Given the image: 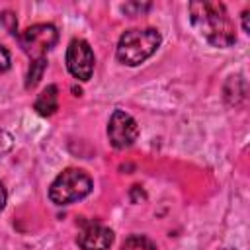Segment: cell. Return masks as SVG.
I'll return each instance as SVG.
<instances>
[{
  "mask_svg": "<svg viewBox=\"0 0 250 250\" xmlns=\"http://www.w3.org/2000/svg\"><path fill=\"white\" fill-rule=\"evenodd\" d=\"M188 12L193 29L213 47L227 49L236 43L234 23L223 2L195 0L188 4Z\"/></svg>",
  "mask_w": 250,
  "mask_h": 250,
  "instance_id": "obj_1",
  "label": "cell"
},
{
  "mask_svg": "<svg viewBox=\"0 0 250 250\" xmlns=\"http://www.w3.org/2000/svg\"><path fill=\"white\" fill-rule=\"evenodd\" d=\"M160 43H162V35L154 27L127 29L125 33H121L117 41L115 57L125 66H139L156 53Z\"/></svg>",
  "mask_w": 250,
  "mask_h": 250,
  "instance_id": "obj_2",
  "label": "cell"
},
{
  "mask_svg": "<svg viewBox=\"0 0 250 250\" xmlns=\"http://www.w3.org/2000/svg\"><path fill=\"white\" fill-rule=\"evenodd\" d=\"M94 188L92 178L80 168H66L62 170L49 186V199L55 205H70L86 195H90Z\"/></svg>",
  "mask_w": 250,
  "mask_h": 250,
  "instance_id": "obj_3",
  "label": "cell"
},
{
  "mask_svg": "<svg viewBox=\"0 0 250 250\" xmlns=\"http://www.w3.org/2000/svg\"><path fill=\"white\" fill-rule=\"evenodd\" d=\"M18 41L21 51L31 59L39 61L45 59V55L57 45L59 41V31L53 23H35L18 33Z\"/></svg>",
  "mask_w": 250,
  "mask_h": 250,
  "instance_id": "obj_4",
  "label": "cell"
},
{
  "mask_svg": "<svg viewBox=\"0 0 250 250\" xmlns=\"http://www.w3.org/2000/svg\"><path fill=\"white\" fill-rule=\"evenodd\" d=\"M64 61H66L68 72L76 80L88 82L92 78L96 57H94V51H92V47H90L88 41H84V39H72L68 43V47H66Z\"/></svg>",
  "mask_w": 250,
  "mask_h": 250,
  "instance_id": "obj_5",
  "label": "cell"
},
{
  "mask_svg": "<svg viewBox=\"0 0 250 250\" xmlns=\"http://www.w3.org/2000/svg\"><path fill=\"white\" fill-rule=\"evenodd\" d=\"M107 139L113 148L123 150L135 145L139 139V125L133 115L123 109H115L107 121Z\"/></svg>",
  "mask_w": 250,
  "mask_h": 250,
  "instance_id": "obj_6",
  "label": "cell"
},
{
  "mask_svg": "<svg viewBox=\"0 0 250 250\" xmlns=\"http://www.w3.org/2000/svg\"><path fill=\"white\" fill-rule=\"evenodd\" d=\"M115 234L109 227L102 223H88L76 236V244L82 250H109Z\"/></svg>",
  "mask_w": 250,
  "mask_h": 250,
  "instance_id": "obj_7",
  "label": "cell"
},
{
  "mask_svg": "<svg viewBox=\"0 0 250 250\" xmlns=\"http://www.w3.org/2000/svg\"><path fill=\"white\" fill-rule=\"evenodd\" d=\"M33 109H35L39 115H43V117L53 115V113L59 109V88H57L55 84H49V86L37 96V100H35V104H33Z\"/></svg>",
  "mask_w": 250,
  "mask_h": 250,
  "instance_id": "obj_8",
  "label": "cell"
},
{
  "mask_svg": "<svg viewBox=\"0 0 250 250\" xmlns=\"http://www.w3.org/2000/svg\"><path fill=\"white\" fill-rule=\"evenodd\" d=\"M121 250H156V244L145 234H131L125 238Z\"/></svg>",
  "mask_w": 250,
  "mask_h": 250,
  "instance_id": "obj_9",
  "label": "cell"
},
{
  "mask_svg": "<svg viewBox=\"0 0 250 250\" xmlns=\"http://www.w3.org/2000/svg\"><path fill=\"white\" fill-rule=\"evenodd\" d=\"M45 68H47V59L31 61V66H29V72H27V80H25V88H35L37 82L41 80Z\"/></svg>",
  "mask_w": 250,
  "mask_h": 250,
  "instance_id": "obj_10",
  "label": "cell"
},
{
  "mask_svg": "<svg viewBox=\"0 0 250 250\" xmlns=\"http://www.w3.org/2000/svg\"><path fill=\"white\" fill-rule=\"evenodd\" d=\"M121 10H123L125 14H129V16H139V14L146 12V10H150V4H141V2H129V4H123V6H121Z\"/></svg>",
  "mask_w": 250,
  "mask_h": 250,
  "instance_id": "obj_11",
  "label": "cell"
},
{
  "mask_svg": "<svg viewBox=\"0 0 250 250\" xmlns=\"http://www.w3.org/2000/svg\"><path fill=\"white\" fill-rule=\"evenodd\" d=\"M10 66H12V57H10V51H8L4 45H0V74L8 72V70H10Z\"/></svg>",
  "mask_w": 250,
  "mask_h": 250,
  "instance_id": "obj_12",
  "label": "cell"
},
{
  "mask_svg": "<svg viewBox=\"0 0 250 250\" xmlns=\"http://www.w3.org/2000/svg\"><path fill=\"white\" fill-rule=\"evenodd\" d=\"M6 201H8V193H6V188H4V184L0 180V211L6 207Z\"/></svg>",
  "mask_w": 250,
  "mask_h": 250,
  "instance_id": "obj_13",
  "label": "cell"
},
{
  "mask_svg": "<svg viewBox=\"0 0 250 250\" xmlns=\"http://www.w3.org/2000/svg\"><path fill=\"white\" fill-rule=\"evenodd\" d=\"M248 16H250V10H244L242 12V29L246 33H250V23H248Z\"/></svg>",
  "mask_w": 250,
  "mask_h": 250,
  "instance_id": "obj_14",
  "label": "cell"
}]
</instances>
